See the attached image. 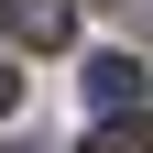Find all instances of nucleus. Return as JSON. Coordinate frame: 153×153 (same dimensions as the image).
Masks as SVG:
<instances>
[{"label": "nucleus", "instance_id": "1", "mask_svg": "<svg viewBox=\"0 0 153 153\" xmlns=\"http://www.w3.org/2000/svg\"><path fill=\"white\" fill-rule=\"evenodd\" d=\"M0 33L22 55H55V44H76V0H0Z\"/></svg>", "mask_w": 153, "mask_h": 153}, {"label": "nucleus", "instance_id": "2", "mask_svg": "<svg viewBox=\"0 0 153 153\" xmlns=\"http://www.w3.org/2000/svg\"><path fill=\"white\" fill-rule=\"evenodd\" d=\"M131 99H142V55H88V109H109V120H131Z\"/></svg>", "mask_w": 153, "mask_h": 153}, {"label": "nucleus", "instance_id": "4", "mask_svg": "<svg viewBox=\"0 0 153 153\" xmlns=\"http://www.w3.org/2000/svg\"><path fill=\"white\" fill-rule=\"evenodd\" d=\"M11 109H22V66H0V120H11Z\"/></svg>", "mask_w": 153, "mask_h": 153}, {"label": "nucleus", "instance_id": "3", "mask_svg": "<svg viewBox=\"0 0 153 153\" xmlns=\"http://www.w3.org/2000/svg\"><path fill=\"white\" fill-rule=\"evenodd\" d=\"M88 153H153V120H99Z\"/></svg>", "mask_w": 153, "mask_h": 153}]
</instances>
